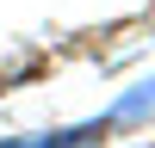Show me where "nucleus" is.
<instances>
[{
  "label": "nucleus",
  "mask_w": 155,
  "mask_h": 148,
  "mask_svg": "<svg viewBox=\"0 0 155 148\" xmlns=\"http://www.w3.org/2000/svg\"><path fill=\"white\" fill-rule=\"evenodd\" d=\"M143 148H149V142H143Z\"/></svg>",
  "instance_id": "nucleus-1"
}]
</instances>
